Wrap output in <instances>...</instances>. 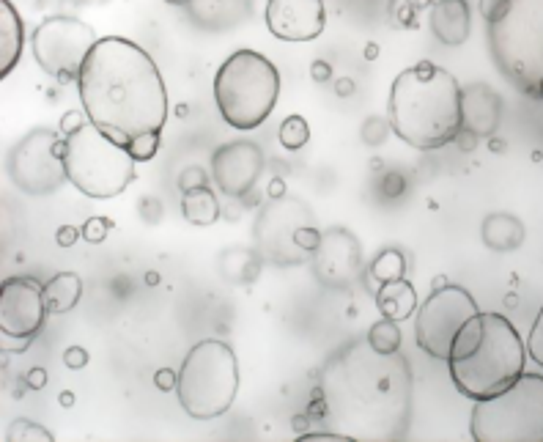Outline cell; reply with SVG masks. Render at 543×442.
<instances>
[{"instance_id":"obj_34","label":"cell","mask_w":543,"mask_h":442,"mask_svg":"<svg viewBox=\"0 0 543 442\" xmlns=\"http://www.w3.org/2000/svg\"><path fill=\"white\" fill-rule=\"evenodd\" d=\"M181 190L187 193V190H192V187H206L209 184V179H206V173L201 171V168H187V171L181 173Z\"/></svg>"},{"instance_id":"obj_4","label":"cell","mask_w":543,"mask_h":442,"mask_svg":"<svg viewBox=\"0 0 543 442\" xmlns=\"http://www.w3.org/2000/svg\"><path fill=\"white\" fill-rule=\"evenodd\" d=\"M448 366L461 396L472 401L489 399L522 377L527 346L502 313H478L456 335Z\"/></svg>"},{"instance_id":"obj_19","label":"cell","mask_w":543,"mask_h":442,"mask_svg":"<svg viewBox=\"0 0 543 442\" xmlns=\"http://www.w3.org/2000/svg\"><path fill=\"white\" fill-rule=\"evenodd\" d=\"M22 42V20L11 0H0V75H11V69L20 64Z\"/></svg>"},{"instance_id":"obj_24","label":"cell","mask_w":543,"mask_h":442,"mask_svg":"<svg viewBox=\"0 0 543 442\" xmlns=\"http://www.w3.org/2000/svg\"><path fill=\"white\" fill-rule=\"evenodd\" d=\"M181 212H184V220L192 223V226H212L220 217V201L214 190L206 187H192L181 198Z\"/></svg>"},{"instance_id":"obj_2","label":"cell","mask_w":543,"mask_h":442,"mask_svg":"<svg viewBox=\"0 0 543 442\" xmlns=\"http://www.w3.org/2000/svg\"><path fill=\"white\" fill-rule=\"evenodd\" d=\"M77 88L88 121L121 146L140 135H160L168 121L160 69L140 44L124 36H105L94 44Z\"/></svg>"},{"instance_id":"obj_33","label":"cell","mask_w":543,"mask_h":442,"mask_svg":"<svg viewBox=\"0 0 543 442\" xmlns=\"http://www.w3.org/2000/svg\"><path fill=\"white\" fill-rule=\"evenodd\" d=\"M321 237H324V234H321L319 228L313 226V223H310V226H302L297 231V245L302 250H305V253H310V256H313V253H316V250H319V245H321Z\"/></svg>"},{"instance_id":"obj_17","label":"cell","mask_w":543,"mask_h":442,"mask_svg":"<svg viewBox=\"0 0 543 442\" xmlns=\"http://www.w3.org/2000/svg\"><path fill=\"white\" fill-rule=\"evenodd\" d=\"M461 113H464V130L475 138H489L500 127L502 99L486 83L461 88Z\"/></svg>"},{"instance_id":"obj_36","label":"cell","mask_w":543,"mask_h":442,"mask_svg":"<svg viewBox=\"0 0 543 442\" xmlns=\"http://www.w3.org/2000/svg\"><path fill=\"white\" fill-rule=\"evenodd\" d=\"M64 363L69 368H83L88 363V352L86 349H80V346H72V349L64 355Z\"/></svg>"},{"instance_id":"obj_18","label":"cell","mask_w":543,"mask_h":442,"mask_svg":"<svg viewBox=\"0 0 543 442\" xmlns=\"http://www.w3.org/2000/svg\"><path fill=\"white\" fill-rule=\"evenodd\" d=\"M431 33L445 47H461L469 36L467 0H439L431 9Z\"/></svg>"},{"instance_id":"obj_40","label":"cell","mask_w":543,"mask_h":442,"mask_svg":"<svg viewBox=\"0 0 543 442\" xmlns=\"http://www.w3.org/2000/svg\"><path fill=\"white\" fill-rule=\"evenodd\" d=\"M313 69H316V72H313V75H316V80H327V77H330V66L321 64V61H316V64H313Z\"/></svg>"},{"instance_id":"obj_8","label":"cell","mask_w":543,"mask_h":442,"mask_svg":"<svg viewBox=\"0 0 543 442\" xmlns=\"http://www.w3.org/2000/svg\"><path fill=\"white\" fill-rule=\"evenodd\" d=\"M469 434L478 442H543L541 374H522L511 388L475 401Z\"/></svg>"},{"instance_id":"obj_11","label":"cell","mask_w":543,"mask_h":442,"mask_svg":"<svg viewBox=\"0 0 543 442\" xmlns=\"http://www.w3.org/2000/svg\"><path fill=\"white\" fill-rule=\"evenodd\" d=\"M480 308L475 297L461 289L456 283H448L442 289H434L420 308H417L415 319V338L417 346L426 355L437 357V360H448L450 346L461 333V327L478 316Z\"/></svg>"},{"instance_id":"obj_3","label":"cell","mask_w":543,"mask_h":442,"mask_svg":"<svg viewBox=\"0 0 543 442\" xmlns=\"http://www.w3.org/2000/svg\"><path fill=\"white\" fill-rule=\"evenodd\" d=\"M387 116L395 135L412 149H442L464 130L461 86L448 69L420 61L393 80Z\"/></svg>"},{"instance_id":"obj_43","label":"cell","mask_w":543,"mask_h":442,"mask_svg":"<svg viewBox=\"0 0 543 442\" xmlns=\"http://www.w3.org/2000/svg\"><path fill=\"white\" fill-rule=\"evenodd\" d=\"M538 94H541V97H543V77H541V83H538Z\"/></svg>"},{"instance_id":"obj_26","label":"cell","mask_w":543,"mask_h":442,"mask_svg":"<svg viewBox=\"0 0 543 442\" xmlns=\"http://www.w3.org/2000/svg\"><path fill=\"white\" fill-rule=\"evenodd\" d=\"M368 341H371L373 349H379V352H398V349H401V330H398V322H393V319L376 322L371 330H368Z\"/></svg>"},{"instance_id":"obj_16","label":"cell","mask_w":543,"mask_h":442,"mask_svg":"<svg viewBox=\"0 0 543 442\" xmlns=\"http://www.w3.org/2000/svg\"><path fill=\"white\" fill-rule=\"evenodd\" d=\"M327 25L324 0H269L267 28L283 42H313Z\"/></svg>"},{"instance_id":"obj_14","label":"cell","mask_w":543,"mask_h":442,"mask_svg":"<svg viewBox=\"0 0 543 442\" xmlns=\"http://www.w3.org/2000/svg\"><path fill=\"white\" fill-rule=\"evenodd\" d=\"M313 272L316 281L327 289L343 292L352 289L362 275V248L360 239L349 228L335 226L324 231L319 250L313 253Z\"/></svg>"},{"instance_id":"obj_22","label":"cell","mask_w":543,"mask_h":442,"mask_svg":"<svg viewBox=\"0 0 543 442\" xmlns=\"http://www.w3.org/2000/svg\"><path fill=\"white\" fill-rule=\"evenodd\" d=\"M80 297H83V278L77 272H61L50 283H44V300L50 313H69Z\"/></svg>"},{"instance_id":"obj_42","label":"cell","mask_w":543,"mask_h":442,"mask_svg":"<svg viewBox=\"0 0 543 442\" xmlns=\"http://www.w3.org/2000/svg\"><path fill=\"white\" fill-rule=\"evenodd\" d=\"M165 3H171V6H187L190 0H165Z\"/></svg>"},{"instance_id":"obj_38","label":"cell","mask_w":543,"mask_h":442,"mask_svg":"<svg viewBox=\"0 0 543 442\" xmlns=\"http://www.w3.org/2000/svg\"><path fill=\"white\" fill-rule=\"evenodd\" d=\"M176 382H179V374H173V371H168V368H162L160 374H157V388L160 390L176 388Z\"/></svg>"},{"instance_id":"obj_28","label":"cell","mask_w":543,"mask_h":442,"mask_svg":"<svg viewBox=\"0 0 543 442\" xmlns=\"http://www.w3.org/2000/svg\"><path fill=\"white\" fill-rule=\"evenodd\" d=\"M53 432H47L44 426L33 421H14L9 426V432H6V442H53Z\"/></svg>"},{"instance_id":"obj_15","label":"cell","mask_w":543,"mask_h":442,"mask_svg":"<svg viewBox=\"0 0 543 442\" xmlns=\"http://www.w3.org/2000/svg\"><path fill=\"white\" fill-rule=\"evenodd\" d=\"M264 171V151L253 141H231L214 151L212 179L228 198H245Z\"/></svg>"},{"instance_id":"obj_29","label":"cell","mask_w":543,"mask_h":442,"mask_svg":"<svg viewBox=\"0 0 543 442\" xmlns=\"http://www.w3.org/2000/svg\"><path fill=\"white\" fill-rule=\"evenodd\" d=\"M129 154L135 157V162H149L157 157V149H160V135H140L135 141L127 143Z\"/></svg>"},{"instance_id":"obj_12","label":"cell","mask_w":543,"mask_h":442,"mask_svg":"<svg viewBox=\"0 0 543 442\" xmlns=\"http://www.w3.org/2000/svg\"><path fill=\"white\" fill-rule=\"evenodd\" d=\"M310 223H313V212L305 201H299L294 195L272 198L258 212L256 226H253V239H256V250L261 253V259L272 261L277 267L302 264L310 253L297 245V231Z\"/></svg>"},{"instance_id":"obj_10","label":"cell","mask_w":543,"mask_h":442,"mask_svg":"<svg viewBox=\"0 0 543 442\" xmlns=\"http://www.w3.org/2000/svg\"><path fill=\"white\" fill-rule=\"evenodd\" d=\"M96 42L99 39L88 22L55 14V17H47L42 25H36L31 36V50L39 69H44L47 75L61 83H69L80 77V69Z\"/></svg>"},{"instance_id":"obj_27","label":"cell","mask_w":543,"mask_h":442,"mask_svg":"<svg viewBox=\"0 0 543 442\" xmlns=\"http://www.w3.org/2000/svg\"><path fill=\"white\" fill-rule=\"evenodd\" d=\"M308 141H310V127H308V121L302 119V116H288V119L280 124V143H283V149L297 151V149H302Z\"/></svg>"},{"instance_id":"obj_5","label":"cell","mask_w":543,"mask_h":442,"mask_svg":"<svg viewBox=\"0 0 543 442\" xmlns=\"http://www.w3.org/2000/svg\"><path fill=\"white\" fill-rule=\"evenodd\" d=\"M280 97V72L267 55L236 50L214 75V102L234 130L250 132L261 127Z\"/></svg>"},{"instance_id":"obj_37","label":"cell","mask_w":543,"mask_h":442,"mask_svg":"<svg viewBox=\"0 0 543 442\" xmlns=\"http://www.w3.org/2000/svg\"><path fill=\"white\" fill-rule=\"evenodd\" d=\"M80 234H83V231H77L75 226H64L58 234H55V239H58V245H61V248H72Z\"/></svg>"},{"instance_id":"obj_25","label":"cell","mask_w":543,"mask_h":442,"mask_svg":"<svg viewBox=\"0 0 543 442\" xmlns=\"http://www.w3.org/2000/svg\"><path fill=\"white\" fill-rule=\"evenodd\" d=\"M371 278L379 283L401 281L406 278V256L398 248H387L379 259L371 264Z\"/></svg>"},{"instance_id":"obj_30","label":"cell","mask_w":543,"mask_h":442,"mask_svg":"<svg viewBox=\"0 0 543 442\" xmlns=\"http://www.w3.org/2000/svg\"><path fill=\"white\" fill-rule=\"evenodd\" d=\"M513 0H480V14L489 25H497L511 14Z\"/></svg>"},{"instance_id":"obj_13","label":"cell","mask_w":543,"mask_h":442,"mask_svg":"<svg viewBox=\"0 0 543 442\" xmlns=\"http://www.w3.org/2000/svg\"><path fill=\"white\" fill-rule=\"evenodd\" d=\"M44 286L33 278H9L0 289V346L3 352H25L47 319Z\"/></svg>"},{"instance_id":"obj_23","label":"cell","mask_w":543,"mask_h":442,"mask_svg":"<svg viewBox=\"0 0 543 442\" xmlns=\"http://www.w3.org/2000/svg\"><path fill=\"white\" fill-rule=\"evenodd\" d=\"M220 272L231 283H253L261 272V253L250 248H228L220 253Z\"/></svg>"},{"instance_id":"obj_31","label":"cell","mask_w":543,"mask_h":442,"mask_svg":"<svg viewBox=\"0 0 543 442\" xmlns=\"http://www.w3.org/2000/svg\"><path fill=\"white\" fill-rule=\"evenodd\" d=\"M527 355L543 368V308L535 316L533 330H530V338H527Z\"/></svg>"},{"instance_id":"obj_1","label":"cell","mask_w":543,"mask_h":442,"mask_svg":"<svg viewBox=\"0 0 543 442\" xmlns=\"http://www.w3.org/2000/svg\"><path fill=\"white\" fill-rule=\"evenodd\" d=\"M327 426L343 440H404L412 421V368L398 352L373 349L368 335L343 344L319 377Z\"/></svg>"},{"instance_id":"obj_39","label":"cell","mask_w":543,"mask_h":442,"mask_svg":"<svg viewBox=\"0 0 543 442\" xmlns=\"http://www.w3.org/2000/svg\"><path fill=\"white\" fill-rule=\"evenodd\" d=\"M28 382H31V388H44V382H47V374H44L42 368H33L31 379H28Z\"/></svg>"},{"instance_id":"obj_41","label":"cell","mask_w":543,"mask_h":442,"mask_svg":"<svg viewBox=\"0 0 543 442\" xmlns=\"http://www.w3.org/2000/svg\"><path fill=\"white\" fill-rule=\"evenodd\" d=\"M77 6H105L107 0H75Z\"/></svg>"},{"instance_id":"obj_6","label":"cell","mask_w":543,"mask_h":442,"mask_svg":"<svg viewBox=\"0 0 543 442\" xmlns=\"http://www.w3.org/2000/svg\"><path fill=\"white\" fill-rule=\"evenodd\" d=\"M239 390V363L231 346L217 338L195 344L184 357L176 382L181 410L192 421H214L234 407Z\"/></svg>"},{"instance_id":"obj_20","label":"cell","mask_w":543,"mask_h":442,"mask_svg":"<svg viewBox=\"0 0 543 442\" xmlns=\"http://www.w3.org/2000/svg\"><path fill=\"white\" fill-rule=\"evenodd\" d=\"M376 305H379V311H382L384 319H393V322L412 319V313L417 311L415 286L406 281V278H401V281L379 283Z\"/></svg>"},{"instance_id":"obj_7","label":"cell","mask_w":543,"mask_h":442,"mask_svg":"<svg viewBox=\"0 0 543 442\" xmlns=\"http://www.w3.org/2000/svg\"><path fill=\"white\" fill-rule=\"evenodd\" d=\"M64 141L66 179L88 198H116L135 182V157L91 121Z\"/></svg>"},{"instance_id":"obj_21","label":"cell","mask_w":543,"mask_h":442,"mask_svg":"<svg viewBox=\"0 0 543 442\" xmlns=\"http://www.w3.org/2000/svg\"><path fill=\"white\" fill-rule=\"evenodd\" d=\"M480 237H483V245L491 250H516L524 242V226L519 217L508 215V212H500V215H489L483 220V228H480Z\"/></svg>"},{"instance_id":"obj_9","label":"cell","mask_w":543,"mask_h":442,"mask_svg":"<svg viewBox=\"0 0 543 442\" xmlns=\"http://www.w3.org/2000/svg\"><path fill=\"white\" fill-rule=\"evenodd\" d=\"M64 135L39 127L31 130L22 141L11 146L6 154V173L11 184L28 195H50L66 179L64 168Z\"/></svg>"},{"instance_id":"obj_35","label":"cell","mask_w":543,"mask_h":442,"mask_svg":"<svg viewBox=\"0 0 543 442\" xmlns=\"http://www.w3.org/2000/svg\"><path fill=\"white\" fill-rule=\"evenodd\" d=\"M86 121H88V116L77 113V110H69L64 119H61V135H64V138H66V135H72V132L80 130V127H83Z\"/></svg>"},{"instance_id":"obj_32","label":"cell","mask_w":543,"mask_h":442,"mask_svg":"<svg viewBox=\"0 0 543 442\" xmlns=\"http://www.w3.org/2000/svg\"><path fill=\"white\" fill-rule=\"evenodd\" d=\"M107 228H110V220H107V217H91L80 231H83V239H86V242L99 245V242H105Z\"/></svg>"}]
</instances>
